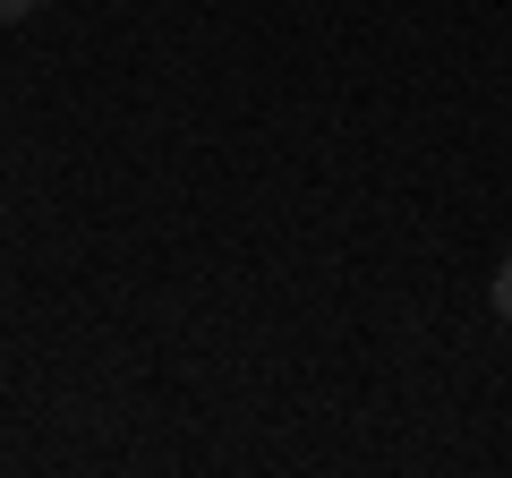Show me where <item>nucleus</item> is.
I'll list each match as a JSON object with an SVG mask.
<instances>
[{
  "mask_svg": "<svg viewBox=\"0 0 512 478\" xmlns=\"http://www.w3.org/2000/svg\"><path fill=\"white\" fill-rule=\"evenodd\" d=\"M495 316H504V325H512V257L495 265Z\"/></svg>",
  "mask_w": 512,
  "mask_h": 478,
  "instance_id": "f257e3e1",
  "label": "nucleus"
},
{
  "mask_svg": "<svg viewBox=\"0 0 512 478\" xmlns=\"http://www.w3.org/2000/svg\"><path fill=\"white\" fill-rule=\"evenodd\" d=\"M26 9H43V0H0V26H18Z\"/></svg>",
  "mask_w": 512,
  "mask_h": 478,
  "instance_id": "f03ea898",
  "label": "nucleus"
}]
</instances>
